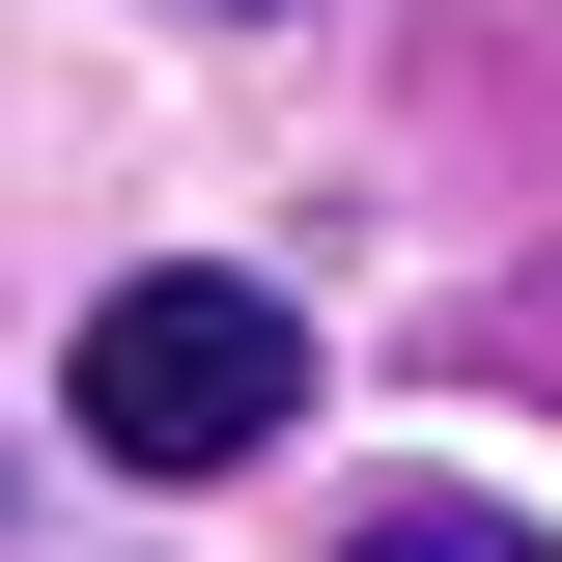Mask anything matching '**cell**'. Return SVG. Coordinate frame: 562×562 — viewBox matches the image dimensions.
<instances>
[{
    "instance_id": "7a4b0ae2",
    "label": "cell",
    "mask_w": 562,
    "mask_h": 562,
    "mask_svg": "<svg viewBox=\"0 0 562 562\" xmlns=\"http://www.w3.org/2000/svg\"><path fill=\"white\" fill-rule=\"evenodd\" d=\"M338 562H535L506 506H394V535H338Z\"/></svg>"
},
{
    "instance_id": "3957f363",
    "label": "cell",
    "mask_w": 562,
    "mask_h": 562,
    "mask_svg": "<svg viewBox=\"0 0 562 562\" xmlns=\"http://www.w3.org/2000/svg\"><path fill=\"white\" fill-rule=\"evenodd\" d=\"M198 29H254V0H198Z\"/></svg>"
},
{
    "instance_id": "6da1fadb",
    "label": "cell",
    "mask_w": 562,
    "mask_h": 562,
    "mask_svg": "<svg viewBox=\"0 0 562 562\" xmlns=\"http://www.w3.org/2000/svg\"><path fill=\"white\" fill-rule=\"evenodd\" d=\"M85 450L113 479H254L281 422H310V310L281 281H225V254H169V281H85Z\"/></svg>"
}]
</instances>
